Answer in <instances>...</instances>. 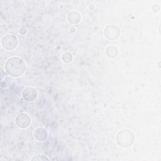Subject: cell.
Returning <instances> with one entry per match:
<instances>
[{
    "label": "cell",
    "instance_id": "obj_1",
    "mask_svg": "<svg viewBox=\"0 0 161 161\" xmlns=\"http://www.w3.org/2000/svg\"><path fill=\"white\" fill-rule=\"evenodd\" d=\"M5 69L10 76L18 77L25 73L26 64L22 58L18 57H13L6 60Z\"/></svg>",
    "mask_w": 161,
    "mask_h": 161
},
{
    "label": "cell",
    "instance_id": "obj_2",
    "mask_svg": "<svg viewBox=\"0 0 161 161\" xmlns=\"http://www.w3.org/2000/svg\"><path fill=\"white\" fill-rule=\"evenodd\" d=\"M116 140L119 146L123 148H128L133 144L135 135L130 130L123 129L117 133Z\"/></svg>",
    "mask_w": 161,
    "mask_h": 161
},
{
    "label": "cell",
    "instance_id": "obj_3",
    "mask_svg": "<svg viewBox=\"0 0 161 161\" xmlns=\"http://www.w3.org/2000/svg\"><path fill=\"white\" fill-rule=\"evenodd\" d=\"M18 44L17 37L13 34H6L1 39V45L6 50H13L15 49Z\"/></svg>",
    "mask_w": 161,
    "mask_h": 161
},
{
    "label": "cell",
    "instance_id": "obj_4",
    "mask_svg": "<svg viewBox=\"0 0 161 161\" xmlns=\"http://www.w3.org/2000/svg\"><path fill=\"white\" fill-rule=\"evenodd\" d=\"M104 35L108 40H116L120 35V29L117 25H109L104 29Z\"/></svg>",
    "mask_w": 161,
    "mask_h": 161
},
{
    "label": "cell",
    "instance_id": "obj_5",
    "mask_svg": "<svg viewBox=\"0 0 161 161\" xmlns=\"http://www.w3.org/2000/svg\"><path fill=\"white\" fill-rule=\"evenodd\" d=\"M15 123L18 128H26L31 124V118L27 113H19L15 118Z\"/></svg>",
    "mask_w": 161,
    "mask_h": 161
},
{
    "label": "cell",
    "instance_id": "obj_6",
    "mask_svg": "<svg viewBox=\"0 0 161 161\" xmlns=\"http://www.w3.org/2000/svg\"><path fill=\"white\" fill-rule=\"evenodd\" d=\"M38 96L37 90L33 87H26L22 91V97L26 101L31 102Z\"/></svg>",
    "mask_w": 161,
    "mask_h": 161
},
{
    "label": "cell",
    "instance_id": "obj_7",
    "mask_svg": "<svg viewBox=\"0 0 161 161\" xmlns=\"http://www.w3.org/2000/svg\"><path fill=\"white\" fill-rule=\"evenodd\" d=\"M48 137L47 130L42 127H39L36 128L34 131V138L37 141H43L46 140Z\"/></svg>",
    "mask_w": 161,
    "mask_h": 161
},
{
    "label": "cell",
    "instance_id": "obj_8",
    "mask_svg": "<svg viewBox=\"0 0 161 161\" xmlns=\"http://www.w3.org/2000/svg\"><path fill=\"white\" fill-rule=\"evenodd\" d=\"M67 20L70 24H78L81 20V15L77 11H72L69 13L67 15Z\"/></svg>",
    "mask_w": 161,
    "mask_h": 161
},
{
    "label": "cell",
    "instance_id": "obj_9",
    "mask_svg": "<svg viewBox=\"0 0 161 161\" xmlns=\"http://www.w3.org/2000/svg\"><path fill=\"white\" fill-rule=\"evenodd\" d=\"M106 54L108 57L110 58H114L118 55V48L114 45L108 46L106 49Z\"/></svg>",
    "mask_w": 161,
    "mask_h": 161
},
{
    "label": "cell",
    "instance_id": "obj_10",
    "mask_svg": "<svg viewBox=\"0 0 161 161\" xmlns=\"http://www.w3.org/2000/svg\"><path fill=\"white\" fill-rule=\"evenodd\" d=\"M73 60V56L70 52H65L62 55V60L64 63H70Z\"/></svg>",
    "mask_w": 161,
    "mask_h": 161
},
{
    "label": "cell",
    "instance_id": "obj_11",
    "mask_svg": "<svg viewBox=\"0 0 161 161\" xmlns=\"http://www.w3.org/2000/svg\"><path fill=\"white\" fill-rule=\"evenodd\" d=\"M31 160H38V161H39V160H48L49 158L43 155H37L34 156Z\"/></svg>",
    "mask_w": 161,
    "mask_h": 161
},
{
    "label": "cell",
    "instance_id": "obj_12",
    "mask_svg": "<svg viewBox=\"0 0 161 161\" xmlns=\"http://www.w3.org/2000/svg\"><path fill=\"white\" fill-rule=\"evenodd\" d=\"M26 32H27V30L26 28H20L19 30V33L21 35H25L26 33Z\"/></svg>",
    "mask_w": 161,
    "mask_h": 161
},
{
    "label": "cell",
    "instance_id": "obj_13",
    "mask_svg": "<svg viewBox=\"0 0 161 161\" xmlns=\"http://www.w3.org/2000/svg\"><path fill=\"white\" fill-rule=\"evenodd\" d=\"M160 10V7L158 4H154L152 7V11L153 12H158Z\"/></svg>",
    "mask_w": 161,
    "mask_h": 161
},
{
    "label": "cell",
    "instance_id": "obj_14",
    "mask_svg": "<svg viewBox=\"0 0 161 161\" xmlns=\"http://www.w3.org/2000/svg\"><path fill=\"white\" fill-rule=\"evenodd\" d=\"M1 79L3 77V70L2 68H1Z\"/></svg>",
    "mask_w": 161,
    "mask_h": 161
}]
</instances>
